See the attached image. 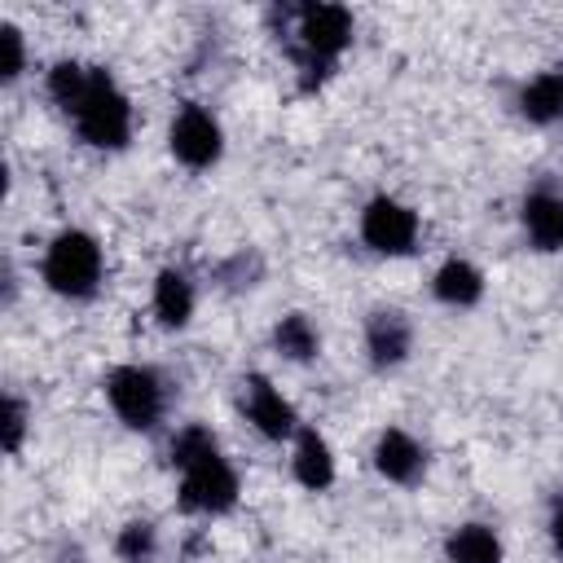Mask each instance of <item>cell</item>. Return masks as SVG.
I'll return each mask as SVG.
<instances>
[{"label": "cell", "mask_w": 563, "mask_h": 563, "mask_svg": "<svg viewBox=\"0 0 563 563\" xmlns=\"http://www.w3.org/2000/svg\"><path fill=\"white\" fill-rule=\"evenodd\" d=\"M273 18H282L277 44L299 66V88L303 92L321 88L334 75V66L343 62V53L352 48V31H356L352 9L325 4V0H308V4L273 9Z\"/></svg>", "instance_id": "cell-1"}, {"label": "cell", "mask_w": 563, "mask_h": 563, "mask_svg": "<svg viewBox=\"0 0 563 563\" xmlns=\"http://www.w3.org/2000/svg\"><path fill=\"white\" fill-rule=\"evenodd\" d=\"M172 466L180 471L176 493L185 515H229L238 506V493H242L238 471L202 422H189L172 435Z\"/></svg>", "instance_id": "cell-2"}, {"label": "cell", "mask_w": 563, "mask_h": 563, "mask_svg": "<svg viewBox=\"0 0 563 563\" xmlns=\"http://www.w3.org/2000/svg\"><path fill=\"white\" fill-rule=\"evenodd\" d=\"M40 277H44V286H48L57 299H70V303L92 299V295L101 290V282H106L101 242H97L88 229H62V233L44 246Z\"/></svg>", "instance_id": "cell-3"}, {"label": "cell", "mask_w": 563, "mask_h": 563, "mask_svg": "<svg viewBox=\"0 0 563 563\" xmlns=\"http://www.w3.org/2000/svg\"><path fill=\"white\" fill-rule=\"evenodd\" d=\"M75 123V136L92 150H123L132 141V101L128 92L114 84V75L106 66H92V84L88 92L79 97V106L66 114Z\"/></svg>", "instance_id": "cell-4"}, {"label": "cell", "mask_w": 563, "mask_h": 563, "mask_svg": "<svg viewBox=\"0 0 563 563\" xmlns=\"http://www.w3.org/2000/svg\"><path fill=\"white\" fill-rule=\"evenodd\" d=\"M106 400L128 431H154L167 418L172 383L154 365H114L106 374Z\"/></svg>", "instance_id": "cell-5"}, {"label": "cell", "mask_w": 563, "mask_h": 563, "mask_svg": "<svg viewBox=\"0 0 563 563\" xmlns=\"http://www.w3.org/2000/svg\"><path fill=\"white\" fill-rule=\"evenodd\" d=\"M167 150H172V158H176L180 167L207 172V167H216L220 154H224V128H220V119H216L207 106L180 101V110H176L172 123H167Z\"/></svg>", "instance_id": "cell-6"}, {"label": "cell", "mask_w": 563, "mask_h": 563, "mask_svg": "<svg viewBox=\"0 0 563 563\" xmlns=\"http://www.w3.org/2000/svg\"><path fill=\"white\" fill-rule=\"evenodd\" d=\"M418 233H422L418 211H413L409 202L391 198V194H374V198L361 207V242H365L374 255H387V260L413 255Z\"/></svg>", "instance_id": "cell-7"}, {"label": "cell", "mask_w": 563, "mask_h": 563, "mask_svg": "<svg viewBox=\"0 0 563 563\" xmlns=\"http://www.w3.org/2000/svg\"><path fill=\"white\" fill-rule=\"evenodd\" d=\"M238 409H242V418H246L264 440H273V444L295 440V431L303 427L299 413H295V405L273 387L268 374H246V378L238 383Z\"/></svg>", "instance_id": "cell-8"}, {"label": "cell", "mask_w": 563, "mask_h": 563, "mask_svg": "<svg viewBox=\"0 0 563 563\" xmlns=\"http://www.w3.org/2000/svg\"><path fill=\"white\" fill-rule=\"evenodd\" d=\"M413 352V321L400 308H374L365 317V356L378 374H391Z\"/></svg>", "instance_id": "cell-9"}, {"label": "cell", "mask_w": 563, "mask_h": 563, "mask_svg": "<svg viewBox=\"0 0 563 563\" xmlns=\"http://www.w3.org/2000/svg\"><path fill=\"white\" fill-rule=\"evenodd\" d=\"M519 224H523V238L532 242V251L563 255V189H554L550 180L532 185L519 202Z\"/></svg>", "instance_id": "cell-10"}, {"label": "cell", "mask_w": 563, "mask_h": 563, "mask_svg": "<svg viewBox=\"0 0 563 563\" xmlns=\"http://www.w3.org/2000/svg\"><path fill=\"white\" fill-rule=\"evenodd\" d=\"M374 471L396 488H413L427 475V449L405 427H383L374 440Z\"/></svg>", "instance_id": "cell-11"}, {"label": "cell", "mask_w": 563, "mask_h": 563, "mask_svg": "<svg viewBox=\"0 0 563 563\" xmlns=\"http://www.w3.org/2000/svg\"><path fill=\"white\" fill-rule=\"evenodd\" d=\"M290 475L308 488V493H325L339 475L334 466V449L317 427H299L295 431V449H290Z\"/></svg>", "instance_id": "cell-12"}, {"label": "cell", "mask_w": 563, "mask_h": 563, "mask_svg": "<svg viewBox=\"0 0 563 563\" xmlns=\"http://www.w3.org/2000/svg\"><path fill=\"white\" fill-rule=\"evenodd\" d=\"M150 308H154V317H158L163 330H185L194 321V308H198V290H194L189 273L185 268H172V264L158 268Z\"/></svg>", "instance_id": "cell-13"}, {"label": "cell", "mask_w": 563, "mask_h": 563, "mask_svg": "<svg viewBox=\"0 0 563 563\" xmlns=\"http://www.w3.org/2000/svg\"><path fill=\"white\" fill-rule=\"evenodd\" d=\"M431 295L444 303V308H475L484 299V273L462 260V255H449L435 273H431Z\"/></svg>", "instance_id": "cell-14"}, {"label": "cell", "mask_w": 563, "mask_h": 563, "mask_svg": "<svg viewBox=\"0 0 563 563\" xmlns=\"http://www.w3.org/2000/svg\"><path fill=\"white\" fill-rule=\"evenodd\" d=\"M515 110L537 123V128H559L563 123V70H541L532 75L519 97H515Z\"/></svg>", "instance_id": "cell-15"}, {"label": "cell", "mask_w": 563, "mask_h": 563, "mask_svg": "<svg viewBox=\"0 0 563 563\" xmlns=\"http://www.w3.org/2000/svg\"><path fill=\"white\" fill-rule=\"evenodd\" d=\"M444 559L449 563H501L506 550H501V537L493 523H457L449 537H444Z\"/></svg>", "instance_id": "cell-16"}, {"label": "cell", "mask_w": 563, "mask_h": 563, "mask_svg": "<svg viewBox=\"0 0 563 563\" xmlns=\"http://www.w3.org/2000/svg\"><path fill=\"white\" fill-rule=\"evenodd\" d=\"M273 347H277V356H286L295 365H308V361L321 356V330L312 325L308 312H286L273 325Z\"/></svg>", "instance_id": "cell-17"}, {"label": "cell", "mask_w": 563, "mask_h": 563, "mask_svg": "<svg viewBox=\"0 0 563 563\" xmlns=\"http://www.w3.org/2000/svg\"><path fill=\"white\" fill-rule=\"evenodd\" d=\"M88 84H92V66H84V62H75V57L53 62L48 75H44V88H48V97H53V106H57L62 114H70V110L79 106V97L88 92Z\"/></svg>", "instance_id": "cell-18"}, {"label": "cell", "mask_w": 563, "mask_h": 563, "mask_svg": "<svg viewBox=\"0 0 563 563\" xmlns=\"http://www.w3.org/2000/svg\"><path fill=\"white\" fill-rule=\"evenodd\" d=\"M114 554H119L123 563H154V554H158V528H154L150 519L123 523L119 537H114Z\"/></svg>", "instance_id": "cell-19"}, {"label": "cell", "mask_w": 563, "mask_h": 563, "mask_svg": "<svg viewBox=\"0 0 563 563\" xmlns=\"http://www.w3.org/2000/svg\"><path fill=\"white\" fill-rule=\"evenodd\" d=\"M216 277H220L224 290H251V286H260V277H264V255L251 251V246H242V251H233V255L216 268Z\"/></svg>", "instance_id": "cell-20"}, {"label": "cell", "mask_w": 563, "mask_h": 563, "mask_svg": "<svg viewBox=\"0 0 563 563\" xmlns=\"http://www.w3.org/2000/svg\"><path fill=\"white\" fill-rule=\"evenodd\" d=\"M0 44H4L0 79L13 84V79H22V70H26V40H22V31H18L13 22H0Z\"/></svg>", "instance_id": "cell-21"}, {"label": "cell", "mask_w": 563, "mask_h": 563, "mask_svg": "<svg viewBox=\"0 0 563 563\" xmlns=\"http://www.w3.org/2000/svg\"><path fill=\"white\" fill-rule=\"evenodd\" d=\"M0 435H4V453H18L26 440V400L18 391L4 396V418H0Z\"/></svg>", "instance_id": "cell-22"}, {"label": "cell", "mask_w": 563, "mask_h": 563, "mask_svg": "<svg viewBox=\"0 0 563 563\" xmlns=\"http://www.w3.org/2000/svg\"><path fill=\"white\" fill-rule=\"evenodd\" d=\"M545 532H550V550L563 559V506H554V515H550V528H545Z\"/></svg>", "instance_id": "cell-23"}]
</instances>
